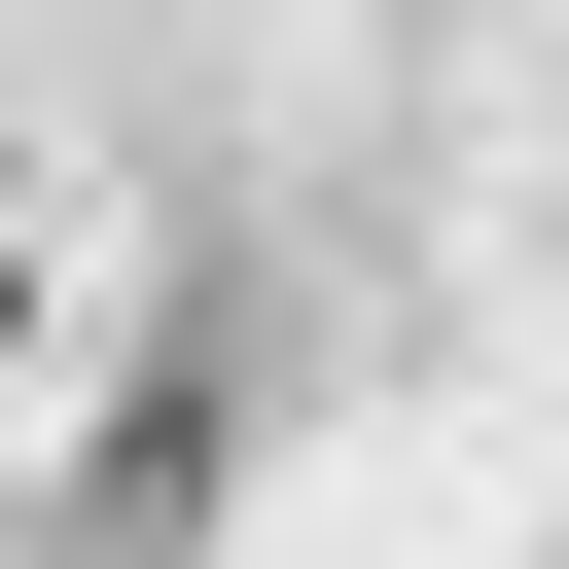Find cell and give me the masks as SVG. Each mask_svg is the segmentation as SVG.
I'll return each mask as SVG.
<instances>
[{
	"instance_id": "cell-1",
	"label": "cell",
	"mask_w": 569,
	"mask_h": 569,
	"mask_svg": "<svg viewBox=\"0 0 569 569\" xmlns=\"http://www.w3.org/2000/svg\"><path fill=\"white\" fill-rule=\"evenodd\" d=\"M0 320H36V284H0Z\"/></svg>"
}]
</instances>
